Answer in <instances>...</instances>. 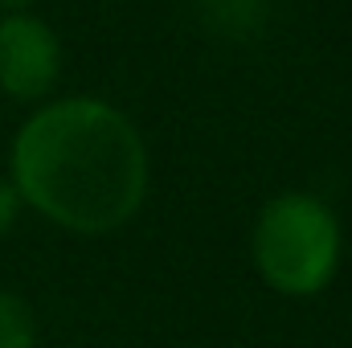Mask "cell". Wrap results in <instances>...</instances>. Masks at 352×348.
I'll return each instance as SVG.
<instances>
[{"mask_svg": "<svg viewBox=\"0 0 352 348\" xmlns=\"http://www.w3.org/2000/svg\"><path fill=\"white\" fill-rule=\"evenodd\" d=\"M21 205L70 234H111L148 197V148L102 98H58L33 111L8 152Z\"/></svg>", "mask_w": 352, "mask_h": 348, "instance_id": "1", "label": "cell"}, {"mask_svg": "<svg viewBox=\"0 0 352 348\" xmlns=\"http://www.w3.org/2000/svg\"><path fill=\"white\" fill-rule=\"evenodd\" d=\"M258 274L283 295H316L340 266V221L311 193L270 197L254 221Z\"/></svg>", "mask_w": 352, "mask_h": 348, "instance_id": "2", "label": "cell"}, {"mask_svg": "<svg viewBox=\"0 0 352 348\" xmlns=\"http://www.w3.org/2000/svg\"><path fill=\"white\" fill-rule=\"evenodd\" d=\"M62 74V45L58 33L33 12H4L0 17V94L33 102L45 98Z\"/></svg>", "mask_w": 352, "mask_h": 348, "instance_id": "3", "label": "cell"}, {"mask_svg": "<svg viewBox=\"0 0 352 348\" xmlns=\"http://www.w3.org/2000/svg\"><path fill=\"white\" fill-rule=\"evenodd\" d=\"M37 345V316L33 307L12 295L0 291V348H33Z\"/></svg>", "mask_w": 352, "mask_h": 348, "instance_id": "4", "label": "cell"}, {"mask_svg": "<svg viewBox=\"0 0 352 348\" xmlns=\"http://www.w3.org/2000/svg\"><path fill=\"white\" fill-rule=\"evenodd\" d=\"M21 197H16V188H12V180L8 176H0V238L16 226V217H21Z\"/></svg>", "mask_w": 352, "mask_h": 348, "instance_id": "5", "label": "cell"}]
</instances>
